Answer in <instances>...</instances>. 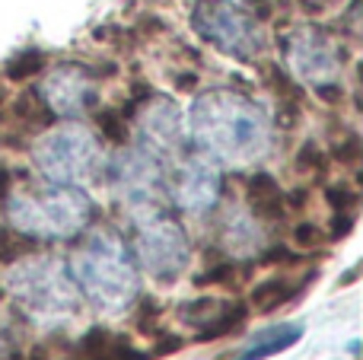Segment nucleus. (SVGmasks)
<instances>
[{"label": "nucleus", "mask_w": 363, "mask_h": 360, "mask_svg": "<svg viewBox=\"0 0 363 360\" xmlns=\"http://www.w3.org/2000/svg\"><path fill=\"white\" fill-rule=\"evenodd\" d=\"M220 246L233 255V259H245V255L262 249V227L258 220L242 208H226L220 214Z\"/></svg>", "instance_id": "obj_13"}, {"label": "nucleus", "mask_w": 363, "mask_h": 360, "mask_svg": "<svg viewBox=\"0 0 363 360\" xmlns=\"http://www.w3.org/2000/svg\"><path fill=\"white\" fill-rule=\"evenodd\" d=\"M284 55L294 70V77H300L303 83H309L313 89H319L328 99L335 86L341 80V55L338 45L319 29V26H303L294 29L284 38Z\"/></svg>", "instance_id": "obj_9"}, {"label": "nucleus", "mask_w": 363, "mask_h": 360, "mask_svg": "<svg viewBox=\"0 0 363 360\" xmlns=\"http://www.w3.org/2000/svg\"><path fill=\"white\" fill-rule=\"evenodd\" d=\"M157 335L160 338H157V348H153L157 357H169V354H176V351L185 348V338L182 335H172V332H163V329H160Z\"/></svg>", "instance_id": "obj_28"}, {"label": "nucleus", "mask_w": 363, "mask_h": 360, "mask_svg": "<svg viewBox=\"0 0 363 360\" xmlns=\"http://www.w3.org/2000/svg\"><path fill=\"white\" fill-rule=\"evenodd\" d=\"M112 342H115V335L106 325H93V329L77 342L70 360H112Z\"/></svg>", "instance_id": "obj_18"}, {"label": "nucleus", "mask_w": 363, "mask_h": 360, "mask_svg": "<svg viewBox=\"0 0 363 360\" xmlns=\"http://www.w3.org/2000/svg\"><path fill=\"white\" fill-rule=\"evenodd\" d=\"M303 322H281V325H268L264 332H258L249 344H245L239 354H233L230 360H264V357H274L281 351L294 348L296 342L303 338Z\"/></svg>", "instance_id": "obj_15"}, {"label": "nucleus", "mask_w": 363, "mask_h": 360, "mask_svg": "<svg viewBox=\"0 0 363 360\" xmlns=\"http://www.w3.org/2000/svg\"><path fill=\"white\" fill-rule=\"evenodd\" d=\"M220 191H223V179H220V166L211 163L207 157H191L176 169L172 176V201L185 214H204L217 204Z\"/></svg>", "instance_id": "obj_11"}, {"label": "nucleus", "mask_w": 363, "mask_h": 360, "mask_svg": "<svg viewBox=\"0 0 363 360\" xmlns=\"http://www.w3.org/2000/svg\"><path fill=\"white\" fill-rule=\"evenodd\" d=\"M93 214V201L80 189L51 182L48 189L23 191L6 204L10 227L23 236H35V240H70L89 227Z\"/></svg>", "instance_id": "obj_4"}, {"label": "nucleus", "mask_w": 363, "mask_h": 360, "mask_svg": "<svg viewBox=\"0 0 363 360\" xmlns=\"http://www.w3.org/2000/svg\"><path fill=\"white\" fill-rule=\"evenodd\" d=\"M0 360H19L16 348H13V342L6 338V332H4V329H0Z\"/></svg>", "instance_id": "obj_33"}, {"label": "nucleus", "mask_w": 363, "mask_h": 360, "mask_svg": "<svg viewBox=\"0 0 363 360\" xmlns=\"http://www.w3.org/2000/svg\"><path fill=\"white\" fill-rule=\"evenodd\" d=\"M354 223H357V214H351V210H335V220H332V233H328V240H345V236L354 230Z\"/></svg>", "instance_id": "obj_29"}, {"label": "nucleus", "mask_w": 363, "mask_h": 360, "mask_svg": "<svg viewBox=\"0 0 363 360\" xmlns=\"http://www.w3.org/2000/svg\"><path fill=\"white\" fill-rule=\"evenodd\" d=\"M306 201H309V191H306V189L287 191V210H300V208H306Z\"/></svg>", "instance_id": "obj_32"}, {"label": "nucleus", "mask_w": 363, "mask_h": 360, "mask_svg": "<svg viewBox=\"0 0 363 360\" xmlns=\"http://www.w3.org/2000/svg\"><path fill=\"white\" fill-rule=\"evenodd\" d=\"M335 157H338L345 166H357V159H360V140L357 137H347L345 144H338Z\"/></svg>", "instance_id": "obj_31"}, {"label": "nucleus", "mask_w": 363, "mask_h": 360, "mask_svg": "<svg viewBox=\"0 0 363 360\" xmlns=\"http://www.w3.org/2000/svg\"><path fill=\"white\" fill-rule=\"evenodd\" d=\"M6 293L42 325H61L80 313V287L55 255H23L6 265Z\"/></svg>", "instance_id": "obj_2"}, {"label": "nucleus", "mask_w": 363, "mask_h": 360, "mask_svg": "<svg viewBox=\"0 0 363 360\" xmlns=\"http://www.w3.org/2000/svg\"><path fill=\"white\" fill-rule=\"evenodd\" d=\"M325 198H328V204H332L335 210H351V214H357L360 195L351 189V185H345V182L328 185V189H325Z\"/></svg>", "instance_id": "obj_24"}, {"label": "nucleus", "mask_w": 363, "mask_h": 360, "mask_svg": "<svg viewBox=\"0 0 363 360\" xmlns=\"http://www.w3.org/2000/svg\"><path fill=\"white\" fill-rule=\"evenodd\" d=\"M6 195H10V169L0 166V201H6Z\"/></svg>", "instance_id": "obj_34"}, {"label": "nucleus", "mask_w": 363, "mask_h": 360, "mask_svg": "<svg viewBox=\"0 0 363 360\" xmlns=\"http://www.w3.org/2000/svg\"><path fill=\"white\" fill-rule=\"evenodd\" d=\"M26 360H51V354L42 348V344H35V348L29 351V357H26Z\"/></svg>", "instance_id": "obj_35"}, {"label": "nucleus", "mask_w": 363, "mask_h": 360, "mask_svg": "<svg viewBox=\"0 0 363 360\" xmlns=\"http://www.w3.org/2000/svg\"><path fill=\"white\" fill-rule=\"evenodd\" d=\"M245 322H249V306L226 300L223 310L198 332V342H220V338H226V335H236V332H242Z\"/></svg>", "instance_id": "obj_17"}, {"label": "nucleus", "mask_w": 363, "mask_h": 360, "mask_svg": "<svg viewBox=\"0 0 363 360\" xmlns=\"http://www.w3.org/2000/svg\"><path fill=\"white\" fill-rule=\"evenodd\" d=\"M294 166H296V172H303V176H325L328 157H325V150H322L319 144H313V140H309V144L300 147Z\"/></svg>", "instance_id": "obj_20"}, {"label": "nucleus", "mask_w": 363, "mask_h": 360, "mask_svg": "<svg viewBox=\"0 0 363 360\" xmlns=\"http://www.w3.org/2000/svg\"><path fill=\"white\" fill-rule=\"evenodd\" d=\"M42 67H45L42 51L26 48V51H19L16 57H10V61H6V77H10V80H26V77L38 74Z\"/></svg>", "instance_id": "obj_21"}, {"label": "nucleus", "mask_w": 363, "mask_h": 360, "mask_svg": "<svg viewBox=\"0 0 363 360\" xmlns=\"http://www.w3.org/2000/svg\"><path fill=\"white\" fill-rule=\"evenodd\" d=\"M16 230H0V265H13L19 259V240Z\"/></svg>", "instance_id": "obj_27"}, {"label": "nucleus", "mask_w": 363, "mask_h": 360, "mask_svg": "<svg viewBox=\"0 0 363 360\" xmlns=\"http://www.w3.org/2000/svg\"><path fill=\"white\" fill-rule=\"evenodd\" d=\"M226 300H217V297H198V300H188V303L179 306V319L185 325H194V329H204L220 310H223Z\"/></svg>", "instance_id": "obj_19"}, {"label": "nucleus", "mask_w": 363, "mask_h": 360, "mask_svg": "<svg viewBox=\"0 0 363 360\" xmlns=\"http://www.w3.org/2000/svg\"><path fill=\"white\" fill-rule=\"evenodd\" d=\"M80 291L93 300L96 310L121 313L138 297V274L128 246L115 230H96L70 259Z\"/></svg>", "instance_id": "obj_3"}, {"label": "nucleus", "mask_w": 363, "mask_h": 360, "mask_svg": "<svg viewBox=\"0 0 363 360\" xmlns=\"http://www.w3.org/2000/svg\"><path fill=\"white\" fill-rule=\"evenodd\" d=\"M239 281V265L236 261H220V265H211L204 274H198L194 278V284L204 287V284H236Z\"/></svg>", "instance_id": "obj_23"}, {"label": "nucleus", "mask_w": 363, "mask_h": 360, "mask_svg": "<svg viewBox=\"0 0 363 360\" xmlns=\"http://www.w3.org/2000/svg\"><path fill=\"white\" fill-rule=\"evenodd\" d=\"M245 204H249V214L262 223H281L287 210V191L277 185V179L271 172H255L245 185Z\"/></svg>", "instance_id": "obj_14"}, {"label": "nucleus", "mask_w": 363, "mask_h": 360, "mask_svg": "<svg viewBox=\"0 0 363 360\" xmlns=\"http://www.w3.org/2000/svg\"><path fill=\"white\" fill-rule=\"evenodd\" d=\"M112 360H150L144 354V351H138L128 338H118L115 335V342H112Z\"/></svg>", "instance_id": "obj_30"}, {"label": "nucleus", "mask_w": 363, "mask_h": 360, "mask_svg": "<svg viewBox=\"0 0 363 360\" xmlns=\"http://www.w3.org/2000/svg\"><path fill=\"white\" fill-rule=\"evenodd\" d=\"M185 128H182V108L169 96H157L150 99V106L140 112L138 118V147L166 163L169 157H176Z\"/></svg>", "instance_id": "obj_12"}, {"label": "nucleus", "mask_w": 363, "mask_h": 360, "mask_svg": "<svg viewBox=\"0 0 363 360\" xmlns=\"http://www.w3.org/2000/svg\"><path fill=\"white\" fill-rule=\"evenodd\" d=\"M191 26L204 42L239 61H252L264 51L262 23L230 0H198L191 10Z\"/></svg>", "instance_id": "obj_6"}, {"label": "nucleus", "mask_w": 363, "mask_h": 360, "mask_svg": "<svg viewBox=\"0 0 363 360\" xmlns=\"http://www.w3.org/2000/svg\"><path fill=\"white\" fill-rule=\"evenodd\" d=\"M328 242V236L322 233L319 227H315V223H296L294 227V246L296 249H322Z\"/></svg>", "instance_id": "obj_25"}, {"label": "nucleus", "mask_w": 363, "mask_h": 360, "mask_svg": "<svg viewBox=\"0 0 363 360\" xmlns=\"http://www.w3.org/2000/svg\"><path fill=\"white\" fill-rule=\"evenodd\" d=\"M99 128L108 140H115V144H125L128 140V121L121 118L118 112H99Z\"/></svg>", "instance_id": "obj_26"}, {"label": "nucleus", "mask_w": 363, "mask_h": 360, "mask_svg": "<svg viewBox=\"0 0 363 360\" xmlns=\"http://www.w3.org/2000/svg\"><path fill=\"white\" fill-rule=\"evenodd\" d=\"M106 185L115 191L134 220L160 214L163 195V163L140 147L118 150L106 166Z\"/></svg>", "instance_id": "obj_7"}, {"label": "nucleus", "mask_w": 363, "mask_h": 360, "mask_svg": "<svg viewBox=\"0 0 363 360\" xmlns=\"http://www.w3.org/2000/svg\"><path fill=\"white\" fill-rule=\"evenodd\" d=\"M300 293H303V284H294V281L284 278V274H271V278L258 281L249 291V306L255 313H274V310H281V306L294 303Z\"/></svg>", "instance_id": "obj_16"}, {"label": "nucleus", "mask_w": 363, "mask_h": 360, "mask_svg": "<svg viewBox=\"0 0 363 360\" xmlns=\"http://www.w3.org/2000/svg\"><path fill=\"white\" fill-rule=\"evenodd\" d=\"M160 316H163V306H160V300L153 297H144L134 303V325H138L140 335H157V325H160Z\"/></svg>", "instance_id": "obj_22"}, {"label": "nucleus", "mask_w": 363, "mask_h": 360, "mask_svg": "<svg viewBox=\"0 0 363 360\" xmlns=\"http://www.w3.org/2000/svg\"><path fill=\"white\" fill-rule=\"evenodd\" d=\"M138 223V233H134V252H138L144 271L150 274L160 284H176L182 278V271L188 268V236L176 220L163 214L144 217Z\"/></svg>", "instance_id": "obj_8"}, {"label": "nucleus", "mask_w": 363, "mask_h": 360, "mask_svg": "<svg viewBox=\"0 0 363 360\" xmlns=\"http://www.w3.org/2000/svg\"><path fill=\"white\" fill-rule=\"evenodd\" d=\"M188 134L201 157L230 169H245L264 159L274 140L268 112L236 89L201 93L188 108Z\"/></svg>", "instance_id": "obj_1"}, {"label": "nucleus", "mask_w": 363, "mask_h": 360, "mask_svg": "<svg viewBox=\"0 0 363 360\" xmlns=\"http://www.w3.org/2000/svg\"><path fill=\"white\" fill-rule=\"evenodd\" d=\"M38 93H42V102L48 112L64 115V118H77V115H83L86 108L96 106L99 86H96V77L89 67L61 64L42 80Z\"/></svg>", "instance_id": "obj_10"}, {"label": "nucleus", "mask_w": 363, "mask_h": 360, "mask_svg": "<svg viewBox=\"0 0 363 360\" xmlns=\"http://www.w3.org/2000/svg\"><path fill=\"white\" fill-rule=\"evenodd\" d=\"M32 163L51 185H77L96 176L102 163L99 137L86 125H61L45 131L32 147Z\"/></svg>", "instance_id": "obj_5"}]
</instances>
